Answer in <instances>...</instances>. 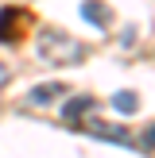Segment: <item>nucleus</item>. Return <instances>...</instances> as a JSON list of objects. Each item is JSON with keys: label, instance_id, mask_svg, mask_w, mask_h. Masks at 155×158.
<instances>
[{"label": "nucleus", "instance_id": "0eeeda50", "mask_svg": "<svg viewBox=\"0 0 155 158\" xmlns=\"http://www.w3.org/2000/svg\"><path fill=\"white\" fill-rule=\"evenodd\" d=\"M144 147H155V127H151V131L144 135Z\"/></svg>", "mask_w": 155, "mask_h": 158}, {"label": "nucleus", "instance_id": "423d86ee", "mask_svg": "<svg viewBox=\"0 0 155 158\" xmlns=\"http://www.w3.org/2000/svg\"><path fill=\"white\" fill-rule=\"evenodd\" d=\"M82 12H85V19H93V23H101V27H105V23H108V15H105V12H101V8H97V4H85V8H82Z\"/></svg>", "mask_w": 155, "mask_h": 158}, {"label": "nucleus", "instance_id": "39448f33", "mask_svg": "<svg viewBox=\"0 0 155 158\" xmlns=\"http://www.w3.org/2000/svg\"><path fill=\"white\" fill-rule=\"evenodd\" d=\"M113 108H116V112H136L140 100H136V93L124 89V93H116V97H113Z\"/></svg>", "mask_w": 155, "mask_h": 158}, {"label": "nucleus", "instance_id": "20e7f679", "mask_svg": "<svg viewBox=\"0 0 155 158\" xmlns=\"http://www.w3.org/2000/svg\"><path fill=\"white\" fill-rule=\"evenodd\" d=\"M89 108H93V97H74L66 104V120H78V116H85Z\"/></svg>", "mask_w": 155, "mask_h": 158}, {"label": "nucleus", "instance_id": "7ed1b4c3", "mask_svg": "<svg viewBox=\"0 0 155 158\" xmlns=\"http://www.w3.org/2000/svg\"><path fill=\"white\" fill-rule=\"evenodd\" d=\"M23 15L16 12V8H4V12H0V43H16V23H20Z\"/></svg>", "mask_w": 155, "mask_h": 158}, {"label": "nucleus", "instance_id": "f257e3e1", "mask_svg": "<svg viewBox=\"0 0 155 158\" xmlns=\"http://www.w3.org/2000/svg\"><path fill=\"white\" fill-rule=\"evenodd\" d=\"M39 54H43L46 62H54V66H70V62H82L85 58V46L78 43V39L62 35V31H43Z\"/></svg>", "mask_w": 155, "mask_h": 158}, {"label": "nucleus", "instance_id": "f03ea898", "mask_svg": "<svg viewBox=\"0 0 155 158\" xmlns=\"http://www.w3.org/2000/svg\"><path fill=\"white\" fill-rule=\"evenodd\" d=\"M62 93H66V85L62 81H51V85H35V89H31V104H54V100L62 97Z\"/></svg>", "mask_w": 155, "mask_h": 158}, {"label": "nucleus", "instance_id": "6e6552de", "mask_svg": "<svg viewBox=\"0 0 155 158\" xmlns=\"http://www.w3.org/2000/svg\"><path fill=\"white\" fill-rule=\"evenodd\" d=\"M4 81H8V66L0 62V85H4Z\"/></svg>", "mask_w": 155, "mask_h": 158}]
</instances>
